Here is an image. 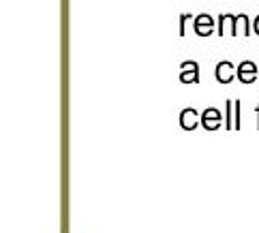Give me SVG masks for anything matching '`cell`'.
<instances>
[{
  "label": "cell",
  "instance_id": "9",
  "mask_svg": "<svg viewBox=\"0 0 259 233\" xmlns=\"http://www.w3.org/2000/svg\"><path fill=\"white\" fill-rule=\"evenodd\" d=\"M234 114H236V118H234V128L238 130V128H240V101H234Z\"/></svg>",
  "mask_w": 259,
  "mask_h": 233
},
{
  "label": "cell",
  "instance_id": "6",
  "mask_svg": "<svg viewBox=\"0 0 259 233\" xmlns=\"http://www.w3.org/2000/svg\"><path fill=\"white\" fill-rule=\"evenodd\" d=\"M212 30H214V20L208 13H201L195 17V32L199 36H210Z\"/></svg>",
  "mask_w": 259,
  "mask_h": 233
},
{
  "label": "cell",
  "instance_id": "7",
  "mask_svg": "<svg viewBox=\"0 0 259 233\" xmlns=\"http://www.w3.org/2000/svg\"><path fill=\"white\" fill-rule=\"evenodd\" d=\"M234 17L236 15H231V13H221L219 15V34L221 36H227V34L234 36Z\"/></svg>",
  "mask_w": 259,
  "mask_h": 233
},
{
  "label": "cell",
  "instance_id": "11",
  "mask_svg": "<svg viewBox=\"0 0 259 233\" xmlns=\"http://www.w3.org/2000/svg\"><path fill=\"white\" fill-rule=\"evenodd\" d=\"M253 30H255V34L259 36V15L255 17V22H253Z\"/></svg>",
  "mask_w": 259,
  "mask_h": 233
},
{
  "label": "cell",
  "instance_id": "12",
  "mask_svg": "<svg viewBox=\"0 0 259 233\" xmlns=\"http://www.w3.org/2000/svg\"><path fill=\"white\" fill-rule=\"evenodd\" d=\"M257 128H259V105H257Z\"/></svg>",
  "mask_w": 259,
  "mask_h": 233
},
{
  "label": "cell",
  "instance_id": "5",
  "mask_svg": "<svg viewBox=\"0 0 259 233\" xmlns=\"http://www.w3.org/2000/svg\"><path fill=\"white\" fill-rule=\"evenodd\" d=\"M197 120H201V114H197V109L187 107V109L180 111V126L184 130H193L197 124H201V122H197Z\"/></svg>",
  "mask_w": 259,
  "mask_h": 233
},
{
  "label": "cell",
  "instance_id": "4",
  "mask_svg": "<svg viewBox=\"0 0 259 233\" xmlns=\"http://www.w3.org/2000/svg\"><path fill=\"white\" fill-rule=\"evenodd\" d=\"M236 69H238V67H234V64L227 62V60L219 62V64H217V71H214L217 81H219V83H231V81H234V77H236Z\"/></svg>",
  "mask_w": 259,
  "mask_h": 233
},
{
  "label": "cell",
  "instance_id": "2",
  "mask_svg": "<svg viewBox=\"0 0 259 233\" xmlns=\"http://www.w3.org/2000/svg\"><path fill=\"white\" fill-rule=\"evenodd\" d=\"M201 126L206 130H217L221 128V122H223V116H221V111L217 107H208L206 111L201 114Z\"/></svg>",
  "mask_w": 259,
  "mask_h": 233
},
{
  "label": "cell",
  "instance_id": "1",
  "mask_svg": "<svg viewBox=\"0 0 259 233\" xmlns=\"http://www.w3.org/2000/svg\"><path fill=\"white\" fill-rule=\"evenodd\" d=\"M257 73H259V69H257V64L255 62H251V60H244V62H240L238 64V69H236V77L242 81V83H253L255 79H257Z\"/></svg>",
  "mask_w": 259,
  "mask_h": 233
},
{
  "label": "cell",
  "instance_id": "8",
  "mask_svg": "<svg viewBox=\"0 0 259 233\" xmlns=\"http://www.w3.org/2000/svg\"><path fill=\"white\" fill-rule=\"evenodd\" d=\"M231 126H234L231 124V99H227L225 101V128L231 130Z\"/></svg>",
  "mask_w": 259,
  "mask_h": 233
},
{
  "label": "cell",
  "instance_id": "3",
  "mask_svg": "<svg viewBox=\"0 0 259 233\" xmlns=\"http://www.w3.org/2000/svg\"><path fill=\"white\" fill-rule=\"evenodd\" d=\"M180 81L182 83H193V81L199 83V64L193 60L182 62L180 64Z\"/></svg>",
  "mask_w": 259,
  "mask_h": 233
},
{
  "label": "cell",
  "instance_id": "10",
  "mask_svg": "<svg viewBox=\"0 0 259 233\" xmlns=\"http://www.w3.org/2000/svg\"><path fill=\"white\" fill-rule=\"evenodd\" d=\"M187 20H191V15H180V36H184V24H187Z\"/></svg>",
  "mask_w": 259,
  "mask_h": 233
}]
</instances>
